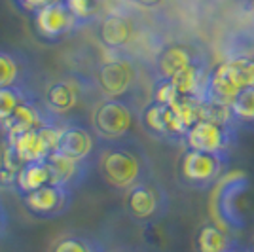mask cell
<instances>
[{
  "label": "cell",
  "instance_id": "1f68e13d",
  "mask_svg": "<svg viewBox=\"0 0 254 252\" xmlns=\"http://www.w3.org/2000/svg\"><path fill=\"white\" fill-rule=\"evenodd\" d=\"M251 6H253V13H254V0H253V2H251Z\"/></svg>",
  "mask_w": 254,
  "mask_h": 252
},
{
  "label": "cell",
  "instance_id": "5b68a950",
  "mask_svg": "<svg viewBox=\"0 0 254 252\" xmlns=\"http://www.w3.org/2000/svg\"><path fill=\"white\" fill-rule=\"evenodd\" d=\"M245 89H249L247 55H233L211 68L205 101L230 108L237 95L243 93Z\"/></svg>",
  "mask_w": 254,
  "mask_h": 252
},
{
  "label": "cell",
  "instance_id": "836d02e7",
  "mask_svg": "<svg viewBox=\"0 0 254 252\" xmlns=\"http://www.w3.org/2000/svg\"><path fill=\"white\" fill-rule=\"evenodd\" d=\"M124 252H131V251H124Z\"/></svg>",
  "mask_w": 254,
  "mask_h": 252
},
{
  "label": "cell",
  "instance_id": "7a4b0ae2",
  "mask_svg": "<svg viewBox=\"0 0 254 252\" xmlns=\"http://www.w3.org/2000/svg\"><path fill=\"white\" fill-rule=\"evenodd\" d=\"M140 108L142 106H137L131 101L105 97L103 101L95 103L91 110V129L103 142L129 138L138 122Z\"/></svg>",
  "mask_w": 254,
  "mask_h": 252
},
{
  "label": "cell",
  "instance_id": "9c48e42d",
  "mask_svg": "<svg viewBox=\"0 0 254 252\" xmlns=\"http://www.w3.org/2000/svg\"><path fill=\"white\" fill-rule=\"evenodd\" d=\"M138 124L146 135L158 138L161 142H169V144H182L184 135H186L175 110L171 106L159 105L156 101H148L140 108Z\"/></svg>",
  "mask_w": 254,
  "mask_h": 252
},
{
  "label": "cell",
  "instance_id": "4dcf8cb0",
  "mask_svg": "<svg viewBox=\"0 0 254 252\" xmlns=\"http://www.w3.org/2000/svg\"><path fill=\"white\" fill-rule=\"evenodd\" d=\"M239 252H251V251H249V249H243V247H241V249H239Z\"/></svg>",
  "mask_w": 254,
  "mask_h": 252
},
{
  "label": "cell",
  "instance_id": "9a60e30c",
  "mask_svg": "<svg viewBox=\"0 0 254 252\" xmlns=\"http://www.w3.org/2000/svg\"><path fill=\"white\" fill-rule=\"evenodd\" d=\"M137 25L131 15L124 11H110L99 21V40L112 53H124L129 44L135 40Z\"/></svg>",
  "mask_w": 254,
  "mask_h": 252
},
{
  "label": "cell",
  "instance_id": "6da1fadb",
  "mask_svg": "<svg viewBox=\"0 0 254 252\" xmlns=\"http://www.w3.org/2000/svg\"><path fill=\"white\" fill-rule=\"evenodd\" d=\"M95 165L106 184L122 191L154 177L152 159L142 144L133 137L110 142L101 140Z\"/></svg>",
  "mask_w": 254,
  "mask_h": 252
},
{
  "label": "cell",
  "instance_id": "ffe728a7",
  "mask_svg": "<svg viewBox=\"0 0 254 252\" xmlns=\"http://www.w3.org/2000/svg\"><path fill=\"white\" fill-rule=\"evenodd\" d=\"M239 243L230 235V231L220 228L216 222L203 224L195 235V249L197 252H226L237 247Z\"/></svg>",
  "mask_w": 254,
  "mask_h": 252
},
{
  "label": "cell",
  "instance_id": "277c9868",
  "mask_svg": "<svg viewBox=\"0 0 254 252\" xmlns=\"http://www.w3.org/2000/svg\"><path fill=\"white\" fill-rule=\"evenodd\" d=\"M230 156L184 150L179 161V180L190 189H212L226 177Z\"/></svg>",
  "mask_w": 254,
  "mask_h": 252
},
{
  "label": "cell",
  "instance_id": "83f0119b",
  "mask_svg": "<svg viewBox=\"0 0 254 252\" xmlns=\"http://www.w3.org/2000/svg\"><path fill=\"white\" fill-rule=\"evenodd\" d=\"M127 2H131L135 6H142V8H154V6L161 4V0H127Z\"/></svg>",
  "mask_w": 254,
  "mask_h": 252
},
{
  "label": "cell",
  "instance_id": "d4e9b609",
  "mask_svg": "<svg viewBox=\"0 0 254 252\" xmlns=\"http://www.w3.org/2000/svg\"><path fill=\"white\" fill-rule=\"evenodd\" d=\"M64 2L82 25L95 21L103 10V0H64Z\"/></svg>",
  "mask_w": 254,
  "mask_h": 252
},
{
  "label": "cell",
  "instance_id": "8fae6325",
  "mask_svg": "<svg viewBox=\"0 0 254 252\" xmlns=\"http://www.w3.org/2000/svg\"><path fill=\"white\" fill-rule=\"evenodd\" d=\"M84 25L76 19V15L66 6V2H53L34 11V29L46 40H59L70 36Z\"/></svg>",
  "mask_w": 254,
  "mask_h": 252
},
{
  "label": "cell",
  "instance_id": "4316f807",
  "mask_svg": "<svg viewBox=\"0 0 254 252\" xmlns=\"http://www.w3.org/2000/svg\"><path fill=\"white\" fill-rule=\"evenodd\" d=\"M247 78H249V87L254 89V53L247 55Z\"/></svg>",
  "mask_w": 254,
  "mask_h": 252
},
{
  "label": "cell",
  "instance_id": "484cf974",
  "mask_svg": "<svg viewBox=\"0 0 254 252\" xmlns=\"http://www.w3.org/2000/svg\"><path fill=\"white\" fill-rule=\"evenodd\" d=\"M53 2H61V0H15V4L25 11H34L48 6V4H53Z\"/></svg>",
  "mask_w": 254,
  "mask_h": 252
},
{
  "label": "cell",
  "instance_id": "44dd1931",
  "mask_svg": "<svg viewBox=\"0 0 254 252\" xmlns=\"http://www.w3.org/2000/svg\"><path fill=\"white\" fill-rule=\"evenodd\" d=\"M52 182V173L48 167V161H31V163H25L21 167V171L17 173V179H15V188L13 191L19 193V197L25 193H31L36 191L42 186Z\"/></svg>",
  "mask_w": 254,
  "mask_h": 252
},
{
  "label": "cell",
  "instance_id": "f1b7e54d",
  "mask_svg": "<svg viewBox=\"0 0 254 252\" xmlns=\"http://www.w3.org/2000/svg\"><path fill=\"white\" fill-rule=\"evenodd\" d=\"M6 226H8V214H6V210H4L2 203H0V235L4 233Z\"/></svg>",
  "mask_w": 254,
  "mask_h": 252
},
{
  "label": "cell",
  "instance_id": "4fadbf2b",
  "mask_svg": "<svg viewBox=\"0 0 254 252\" xmlns=\"http://www.w3.org/2000/svg\"><path fill=\"white\" fill-rule=\"evenodd\" d=\"M101 140L91 127H85L78 122H66L61 127V135L57 142V152L66 158L78 161H91L95 163Z\"/></svg>",
  "mask_w": 254,
  "mask_h": 252
},
{
  "label": "cell",
  "instance_id": "30bf717a",
  "mask_svg": "<svg viewBox=\"0 0 254 252\" xmlns=\"http://www.w3.org/2000/svg\"><path fill=\"white\" fill-rule=\"evenodd\" d=\"M21 199L25 209L32 216L42 218V220H52V218L63 216L70 210L72 201H74V189L50 182L36 191L21 195Z\"/></svg>",
  "mask_w": 254,
  "mask_h": 252
},
{
  "label": "cell",
  "instance_id": "7402d4cb",
  "mask_svg": "<svg viewBox=\"0 0 254 252\" xmlns=\"http://www.w3.org/2000/svg\"><path fill=\"white\" fill-rule=\"evenodd\" d=\"M40 99L31 87H0V127L10 120L13 112L29 101Z\"/></svg>",
  "mask_w": 254,
  "mask_h": 252
},
{
  "label": "cell",
  "instance_id": "3957f363",
  "mask_svg": "<svg viewBox=\"0 0 254 252\" xmlns=\"http://www.w3.org/2000/svg\"><path fill=\"white\" fill-rule=\"evenodd\" d=\"M140 82V66L126 53H114L97 68L95 84L108 99H122L135 103V91Z\"/></svg>",
  "mask_w": 254,
  "mask_h": 252
},
{
  "label": "cell",
  "instance_id": "d6a6232c",
  "mask_svg": "<svg viewBox=\"0 0 254 252\" xmlns=\"http://www.w3.org/2000/svg\"><path fill=\"white\" fill-rule=\"evenodd\" d=\"M249 251H251V252H254V245H253V247H251V249H249Z\"/></svg>",
  "mask_w": 254,
  "mask_h": 252
},
{
  "label": "cell",
  "instance_id": "e0dca14e",
  "mask_svg": "<svg viewBox=\"0 0 254 252\" xmlns=\"http://www.w3.org/2000/svg\"><path fill=\"white\" fill-rule=\"evenodd\" d=\"M48 161V167L52 173V182L59 184L64 188L76 189L78 186H82L85 179L89 177V171L95 163L91 161H78V159L66 158L59 152H53Z\"/></svg>",
  "mask_w": 254,
  "mask_h": 252
},
{
  "label": "cell",
  "instance_id": "8992f818",
  "mask_svg": "<svg viewBox=\"0 0 254 252\" xmlns=\"http://www.w3.org/2000/svg\"><path fill=\"white\" fill-rule=\"evenodd\" d=\"M237 133L239 127L232 120L205 118L186 131L182 144L186 146V150L232 156V150L237 142Z\"/></svg>",
  "mask_w": 254,
  "mask_h": 252
},
{
  "label": "cell",
  "instance_id": "52a82bcc",
  "mask_svg": "<svg viewBox=\"0 0 254 252\" xmlns=\"http://www.w3.org/2000/svg\"><path fill=\"white\" fill-rule=\"evenodd\" d=\"M171 199L165 186L156 177L138 182L126 191L127 214L138 224H154L165 218L169 212Z\"/></svg>",
  "mask_w": 254,
  "mask_h": 252
},
{
  "label": "cell",
  "instance_id": "d6986e66",
  "mask_svg": "<svg viewBox=\"0 0 254 252\" xmlns=\"http://www.w3.org/2000/svg\"><path fill=\"white\" fill-rule=\"evenodd\" d=\"M209 72H211V68H209L207 59H201V61L188 66V68H184L175 78H171V82L175 84L180 97L205 101L207 84H209Z\"/></svg>",
  "mask_w": 254,
  "mask_h": 252
},
{
  "label": "cell",
  "instance_id": "ba28073f",
  "mask_svg": "<svg viewBox=\"0 0 254 252\" xmlns=\"http://www.w3.org/2000/svg\"><path fill=\"white\" fill-rule=\"evenodd\" d=\"M249 189V179L245 175H226L216 186L211 199V210L216 224H220L224 230L237 231L245 228L243 210L239 201L243 193Z\"/></svg>",
  "mask_w": 254,
  "mask_h": 252
},
{
  "label": "cell",
  "instance_id": "ac0fdd59",
  "mask_svg": "<svg viewBox=\"0 0 254 252\" xmlns=\"http://www.w3.org/2000/svg\"><path fill=\"white\" fill-rule=\"evenodd\" d=\"M32 64L17 50L0 48V87H31Z\"/></svg>",
  "mask_w": 254,
  "mask_h": 252
},
{
  "label": "cell",
  "instance_id": "5bb4252c",
  "mask_svg": "<svg viewBox=\"0 0 254 252\" xmlns=\"http://www.w3.org/2000/svg\"><path fill=\"white\" fill-rule=\"evenodd\" d=\"M201 59H205V55L191 44H167L154 57V64H152L154 80H171L184 68H188Z\"/></svg>",
  "mask_w": 254,
  "mask_h": 252
},
{
  "label": "cell",
  "instance_id": "7c38bea8",
  "mask_svg": "<svg viewBox=\"0 0 254 252\" xmlns=\"http://www.w3.org/2000/svg\"><path fill=\"white\" fill-rule=\"evenodd\" d=\"M59 135H61V127L44 126L40 129L23 133L11 140H8V138H4V140L11 142L17 158L21 159L23 163H31V161L48 159L53 152H57Z\"/></svg>",
  "mask_w": 254,
  "mask_h": 252
},
{
  "label": "cell",
  "instance_id": "603a6c76",
  "mask_svg": "<svg viewBox=\"0 0 254 252\" xmlns=\"http://www.w3.org/2000/svg\"><path fill=\"white\" fill-rule=\"evenodd\" d=\"M230 114H232L235 126L247 127L251 129L254 127V89L249 87L243 93L237 95V99L230 105Z\"/></svg>",
  "mask_w": 254,
  "mask_h": 252
},
{
  "label": "cell",
  "instance_id": "cb8c5ba5",
  "mask_svg": "<svg viewBox=\"0 0 254 252\" xmlns=\"http://www.w3.org/2000/svg\"><path fill=\"white\" fill-rule=\"evenodd\" d=\"M52 252H105L103 245L87 235L68 233L59 239H55Z\"/></svg>",
  "mask_w": 254,
  "mask_h": 252
},
{
  "label": "cell",
  "instance_id": "f546056e",
  "mask_svg": "<svg viewBox=\"0 0 254 252\" xmlns=\"http://www.w3.org/2000/svg\"><path fill=\"white\" fill-rule=\"evenodd\" d=\"M239 249H241V245H237V247H233V249H230V251L226 252H239Z\"/></svg>",
  "mask_w": 254,
  "mask_h": 252
},
{
  "label": "cell",
  "instance_id": "2e32d148",
  "mask_svg": "<svg viewBox=\"0 0 254 252\" xmlns=\"http://www.w3.org/2000/svg\"><path fill=\"white\" fill-rule=\"evenodd\" d=\"M82 97H84V89L78 80L59 78L52 84H48L42 101L44 105L48 106V110L61 120L64 114H68L70 110H74L76 106L80 105Z\"/></svg>",
  "mask_w": 254,
  "mask_h": 252
}]
</instances>
